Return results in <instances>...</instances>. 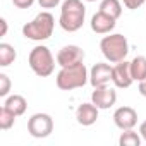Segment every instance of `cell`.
I'll list each match as a JSON object with an SVG mask.
<instances>
[{
	"instance_id": "5b68a950",
	"label": "cell",
	"mask_w": 146,
	"mask_h": 146,
	"mask_svg": "<svg viewBox=\"0 0 146 146\" xmlns=\"http://www.w3.org/2000/svg\"><path fill=\"white\" fill-rule=\"evenodd\" d=\"M28 62H29L31 70L35 72L36 76H40V78H48L53 72V69H55V58H53L50 48L45 46V45L35 46L29 52Z\"/></svg>"
},
{
	"instance_id": "6da1fadb",
	"label": "cell",
	"mask_w": 146,
	"mask_h": 146,
	"mask_svg": "<svg viewBox=\"0 0 146 146\" xmlns=\"http://www.w3.org/2000/svg\"><path fill=\"white\" fill-rule=\"evenodd\" d=\"M55 81H57L58 90L72 91V90L83 88L90 81V72H88L84 62H78V64H72V65L60 67Z\"/></svg>"
},
{
	"instance_id": "8fae6325",
	"label": "cell",
	"mask_w": 146,
	"mask_h": 146,
	"mask_svg": "<svg viewBox=\"0 0 146 146\" xmlns=\"http://www.w3.org/2000/svg\"><path fill=\"white\" fill-rule=\"evenodd\" d=\"M113 122L120 131L134 129V125L137 124V112L132 107H119L113 112Z\"/></svg>"
},
{
	"instance_id": "e0dca14e",
	"label": "cell",
	"mask_w": 146,
	"mask_h": 146,
	"mask_svg": "<svg viewBox=\"0 0 146 146\" xmlns=\"http://www.w3.org/2000/svg\"><path fill=\"white\" fill-rule=\"evenodd\" d=\"M17 53H16V48L9 43H0V65L2 67H7L11 64H14Z\"/></svg>"
},
{
	"instance_id": "ba28073f",
	"label": "cell",
	"mask_w": 146,
	"mask_h": 146,
	"mask_svg": "<svg viewBox=\"0 0 146 146\" xmlns=\"http://www.w3.org/2000/svg\"><path fill=\"white\" fill-rule=\"evenodd\" d=\"M112 83L115 84V88H120V90H125V88H129L134 83L132 72H131V62L122 60V62H117L113 65Z\"/></svg>"
},
{
	"instance_id": "484cf974",
	"label": "cell",
	"mask_w": 146,
	"mask_h": 146,
	"mask_svg": "<svg viewBox=\"0 0 146 146\" xmlns=\"http://www.w3.org/2000/svg\"><path fill=\"white\" fill-rule=\"evenodd\" d=\"M0 24H2V33H0V36H5L7 35V21L2 17V19H0Z\"/></svg>"
},
{
	"instance_id": "9a60e30c",
	"label": "cell",
	"mask_w": 146,
	"mask_h": 146,
	"mask_svg": "<svg viewBox=\"0 0 146 146\" xmlns=\"http://www.w3.org/2000/svg\"><path fill=\"white\" fill-rule=\"evenodd\" d=\"M131 72H132V78L134 81H143L146 79V57L137 55L131 60Z\"/></svg>"
},
{
	"instance_id": "4fadbf2b",
	"label": "cell",
	"mask_w": 146,
	"mask_h": 146,
	"mask_svg": "<svg viewBox=\"0 0 146 146\" xmlns=\"http://www.w3.org/2000/svg\"><path fill=\"white\" fill-rule=\"evenodd\" d=\"M115 23H117V19H113V17H110L108 14L98 11L96 14H93L90 24H91V29H93L96 35H108V33L115 28Z\"/></svg>"
},
{
	"instance_id": "d4e9b609",
	"label": "cell",
	"mask_w": 146,
	"mask_h": 146,
	"mask_svg": "<svg viewBox=\"0 0 146 146\" xmlns=\"http://www.w3.org/2000/svg\"><path fill=\"white\" fill-rule=\"evenodd\" d=\"M139 134H141V137L146 141V120H144V122L139 125Z\"/></svg>"
},
{
	"instance_id": "2e32d148",
	"label": "cell",
	"mask_w": 146,
	"mask_h": 146,
	"mask_svg": "<svg viewBox=\"0 0 146 146\" xmlns=\"http://www.w3.org/2000/svg\"><path fill=\"white\" fill-rule=\"evenodd\" d=\"M100 11L108 14L113 19H119L122 16V4H120V0H102Z\"/></svg>"
},
{
	"instance_id": "cb8c5ba5",
	"label": "cell",
	"mask_w": 146,
	"mask_h": 146,
	"mask_svg": "<svg viewBox=\"0 0 146 146\" xmlns=\"http://www.w3.org/2000/svg\"><path fill=\"white\" fill-rule=\"evenodd\" d=\"M137 90H139V93L146 98V79H143V81H139V86H137Z\"/></svg>"
},
{
	"instance_id": "8992f818",
	"label": "cell",
	"mask_w": 146,
	"mask_h": 146,
	"mask_svg": "<svg viewBox=\"0 0 146 146\" xmlns=\"http://www.w3.org/2000/svg\"><path fill=\"white\" fill-rule=\"evenodd\" d=\"M28 132L36 139L48 137L53 132V119L48 113H35V115H31L29 120H28Z\"/></svg>"
},
{
	"instance_id": "ac0fdd59",
	"label": "cell",
	"mask_w": 146,
	"mask_h": 146,
	"mask_svg": "<svg viewBox=\"0 0 146 146\" xmlns=\"http://www.w3.org/2000/svg\"><path fill=\"white\" fill-rule=\"evenodd\" d=\"M119 144L120 146H139L141 144V134H137L132 129H127V131H124L120 134Z\"/></svg>"
},
{
	"instance_id": "7a4b0ae2",
	"label": "cell",
	"mask_w": 146,
	"mask_h": 146,
	"mask_svg": "<svg viewBox=\"0 0 146 146\" xmlns=\"http://www.w3.org/2000/svg\"><path fill=\"white\" fill-rule=\"evenodd\" d=\"M86 17V7L83 0H65L60 7V28L67 33H76L83 28Z\"/></svg>"
},
{
	"instance_id": "603a6c76",
	"label": "cell",
	"mask_w": 146,
	"mask_h": 146,
	"mask_svg": "<svg viewBox=\"0 0 146 146\" xmlns=\"http://www.w3.org/2000/svg\"><path fill=\"white\" fill-rule=\"evenodd\" d=\"M12 4H14L17 9H29V7L35 4V0H12Z\"/></svg>"
},
{
	"instance_id": "ffe728a7",
	"label": "cell",
	"mask_w": 146,
	"mask_h": 146,
	"mask_svg": "<svg viewBox=\"0 0 146 146\" xmlns=\"http://www.w3.org/2000/svg\"><path fill=\"white\" fill-rule=\"evenodd\" d=\"M11 91V79L7 74H0V96H7Z\"/></svg>"
},
{
	"instance_id": "d6986e66",
	"label": "cell",
	"mask_w": 146,
	"mask_h": 146,
	"mask_svg": "<svg viewBox=\"0 0 146 146\" xmlns=\"http://www.w3.org/2000/svg\"><path fill=\"white\" fill-rule=\"evenodd\" d=\"M16 119H17V117H16L7 107H2V108H0V129H2V131L11 129V127L14 125Z\"/></svg>"
},
{
	"instance_id": "30bf717a",
	"label": "cell",
	"mask_w": 146,
	"mask_h": 146,
	"mask_svg": "<svg viewBox=\"0 0 146 146\" xmlns=\"http://www.w3.org/2000/svg\"><path fill=\"white\" fill-rule=\"evenodd\" d=\"M91 102L100 108V110H107L110 107L115 105L117 102V91L110 86H100L95 88V91L91 93Z\"/></svg>"
},
{
	"instance_id": "277c9868",
	"label": "cell",
	"mask_w": 146,
	"mask_h": 146,
	"mask_svg": "<svg viewBox=\"0 0 146 146\" xmlns=\"http://www.w3.org/2000/svg\"><path fill=\"white\" fill-rule=\"evenodd\" d=\"M100 50L110 64H117V62L125 60V57L129 53V41L120 33H113V35L108 33V36L102 38Z\"/></svg>"
},
{
	"instance_id": "52a82bcc",
	"label": "cell",
	"mask_w": 146,
	"mask_h": 146,
	"mask_svg": "<svg viewBox=\"0 0 146 146\" xmlns=\"http://www.w3.org/2000/svg\"><path fill=\"white\" fill-rule=\"evenodd\" d=\"M113 76V65L98 62L91 67L90 70V83L93 88H100V86H108Z\"/></svg>"
},
{
	"instance_id": "7c38bea8",
	"label": "cell",
	"mask_w": 146,
	"mask_h": 146,
	"mask_svg": "<svg viewBox=\"0 0 146 146\" xmlns=\"http://www.w3.org/2000/svg\"><path fill=\"white\" fill-rule=\"evenodd\" d=\"M98 107L91 102V103H81L76 110V120L78 124L84 125V127H90L93 125L96 120H98Z\"/></svg>"
},
{
	"instance_id": "44dd1931",
	"label": "cell",
	"mask_w": 146,
	"mask_h": 146,
	"mask_svg": "<svg viewBox=\"0 0 146 146\" xmlns=\"http://www.w3.org/2000/svg\"><path fill=\"white\" fill-rule=\"evenodd\" d=\"M146 4V0H124V5L129 9V11H136V9H139L141 5H144Z\"/></svg>"
},
{
	"instance_id": "9c48e42d",
	"label": "cell",
	"mask_w": 146,
	"mask_h": 146,
	"mask_svg": "<svg viewBox=\"0 0 146 146\" xmlns=\"http://www.w3.org/2000/svg\"><path fill=\"white\" fill-rule=\"evenodd\" d=\"M83 60H84V50L78 45H65L57 53V64L60 67L72 65V64H78Z\"/></svg>"
},
{
	"instance_id": "3957f363",
	"label": "cell",
	"mask_w": 146,
	"mask_h": 146,
	"mask_svg": "<svg viewBox=\"0 0 146 146\" xmlns=\"http://www.w3.org/2000/svg\"><path fill=\"white\" fill-rule=\"evenodd\" d=\"M55 28V19L48 11L40 12L33 21L23 26V36L33 41H45L52 36Z\"/></svg>"
},
{
	"instance_id": "7402d4cb",
	"label": "cell",
	"mask_w": 146,
	"mask_h": 146,
	"mask_svg": "<svg viewBox=\"0 0 146 146\" xmlns=\"http://www.w3.org/2000/svg\"><path fill=\"white\" fill-rule=\"evenodd\" d=\"M38 4L41 9H55L60 4V0H38Z\"/></svg>"
},
{
	"instance_id": "5bb4252c",
	"label": "cell",
	"mask_w": 146,
	"mask_h": 146,
	"mask_svg": "<svg viewBox=\"0 0 146 146\" xmlns=\"http://www.w3.org/2000/svg\"><path fill=\"white\" fill-rule=\"evenodd\" d=\"M4 107H7L16 117H21V115L26 112V108H28V102H26V98L21 96V95H11V96H7Z\"/></svg>"
},
{
	"instance_id": "4316f807",
	"label": "cell",
	"mask_w": 146,
	"mask_h": 146,
	"mask_svg": "<svg viewBox=\"0 0 146 146\" xmlns=\"http://www.w3.org/2000/svg\"><path fill=\"white\" fill-rule=\"evenodd\" d=\"M86 2H96V0H86Z\"/></svg>"
}]
</instances>
